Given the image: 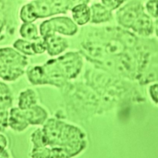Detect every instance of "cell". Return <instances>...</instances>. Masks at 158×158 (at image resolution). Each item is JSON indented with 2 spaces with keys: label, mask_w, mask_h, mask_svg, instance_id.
<instances>
[{
  "label": "cell",
  "mask_w": 158,
  "mask_h": 158,
  "mask_svg": "<svg viewBox=\"0 0 158 158\" xmlns=\"http://www.w3.org/2000/svg\"><path fill=\"white\" fill-rule=\"evenodd\" d=\"M9 120V112L8 109L0 108V132H3L6 129Z\"/></svg>",
  "instance_id": "cell-17"
},
{
  "label": "cell",
  "mask_w": 158,
  "mask_h": 158,
  "mask_svg": "<svg viewBox=\"0 0 158 158\" xmlns=\"http://www.w3.org/2000/svg\"><path fill=\"white\" fill-rule=\"evenodd\" d=\"M23 110L24 111L25 116L27 119V121L29 122V124H43L47 118L46 112L40 106L34 105L28 109Z\"/></svg>",
  "instance_id": "cell-7"
},
{
  "label": "cell",
  "mask_w": 158,
  "mask_h": 158,
  "mask_svg": "<svg viewBox=\"0 0 158 158\" xmlns=\"http://www.w3.org/2000/svg\"><path fill=\"white\" fill-rule=\"evenodd\" d=\"M73 20L79 25H84L90 20V8L86 4H80L72 9Z\"/></svg>",
  "instance_id": "cell-10"
},
{
  "label": "cell",
  "mask_w": 158,
  "mask_h": 158,
  "mask_svg": "<svg viewBox=\"0 0 158 158\" xmlns=\"http://www.w3.org/2000/svg\"><path fill=\"white\" fill-rule=\"evenodd\" d=\"M131 28L140 35H149L153 32V23L151 19L145 12H143Z\"/></svg>",
  "instance_id": "cell-8"
},
{
  "label": "cell",
  "mask_w": 158,
  "mask_h": 158,
  "mask_svg": "<svg viewBox=\"0 0 158 158\" xmlns=\"http://www.w3.org/2000/svg\"><path fill=\"white\" fill-rule=\"evenodd\" d=\"M75 23L68 17H56L43 22L40 26V33L43 37L58 32L64 35H71L77 32Z\"/></svg>",
  "instance_id": "cell-3"
},
{
  "label": "cell",
  "mask_w": 158,
  "mask_h": 158,
  "mask_svg": "<svg viewBox=\"0 0 158 158\" xmlns=\"http://www.w3.org/2000/svg\"><path fill=\"white\" fill-rule=\"evenodd\" d=\"M33 149L52 147L49 157H69L77 155L85 146L84 135L75 127L49 120L43 130L32 136Z\"/></svg>",
  "instance_id": "cell-1"
},
{
  "label": "cell",
  "mask_w": 158,
  "mask_h": 158,
  "mask_svg": "<svg viewBox=\"0 0 158 158\" xmlns=\"http://www.w3.org/2000/svg\"><path fill=\"white\" fill-rule=\"evenodd\" d=\"M155 31H156V34H157V35L158 36V20L157 21V23H156Z\"/></svg>",
  "instance_id": "cell-26"
},
{
  "label": "cell",
  "mask_w": 158,
  "mask_h": 158,
  "mask_svg": "<svg viewBox=\"0 0 158 158\" xmlns=\"http://www.w3.org/2000/svg\"><path fill=\"white\" fill-rule=\"evenodd\" d=\"M13 46L17 50L20 51V52H23L26 55H34V54H35L33 50V48H32V43L29 41L23 40H18L17 41L15 42Z\"/></svg>",
  "instance_id": "cell-16"
},
{
  "label": "cell",
  "mask_w": 158,
  "mask_h": 158,
  "mask_svg": "<svg viewBox=\"0 0 158 158\" xmlns=\"http://www.w3.org/2000/svg\"><path fill=\"white\" fill-rule=\"evenodd\" d=\"M32 48L35 52V53H43L46 49V43H45L44 38H38L35 40V42L32 43Z\"/></svg>",
  "instance_id": "cell-18"
},
{
  "label": "cell",
  "mask_w": 158,
  "mask_h": 158,
  "mask_svg": "<svg viewBox=\"0 0 158 158\" xmlns=\"http://www.w3.org/2000/svg\"><path fill=\"white\" fill-rule=\"evenodd\" d=\"M101 1L105 7L112 11L120 7L122 3L124 2V0H101Z\"/></svg>",
  "instance_id": "cell-20"
},
{
  "label": "cell",
  "mask_w": 158,
  "mask_h": 158,
  "mask_svg": "<svg viewBox=\"0 0 158 158\" xmlns=\"http://www.w3.org/2000/svg\"><path fill=\"white\" fill-rule=\"evenodd\" d=\"M12 93L6 83L0 82V108L9 109L12 106Z\"/></svg>",
  "instance_id": "cell-12"
},
{
  "label": "cell",
  "mask_w": 158,
  "mask_h": 158,
  "mask_svg": "<svg viewBox=\"0 0 158 158\" xmlns=\"http://www.w3.org/2000/svg\"><path fill=\"white\" fill-rule=\"evenodd\" d=\"M4 25H5V19L4 17H3L2 13L0 12V32H1V31L2 30Z\"/></svg>",
  "instance_id": "cell-25"
},
{
  "label": "cell",
  "mask_w": 158,
  "mask_h": 158,
  "mask_svg": "<svg viewBox=\"0 0 158 158\" xmlns=\"http://www.w3.org/2000/svg\"><path fill=\"white\" fill-rule=\"evenodd\" d=\"M20 34L23 38L30 40H35L39 37L36 27L32 23H25L20 29Z\"/></svg>",
  "instance_id": "cell-15"
},
{
  "label": "cell",
  "mask_w": 158,
  "mask_h": 158,
  "mask_svg": "<svg viewBox=\"0 0 158 158\" xmlns=\"http://www.w3.org/2000/svg\"><path fill=\"white\" fill-rule=\"evenodd\" d=\"M143 12V8L138 2H131L117 12V19L120 25L131 28L136 20Z\"/></svg>",
  "instance_id": "cell-4"
},
{
  "label": "cell",
  "mask_w": 158,
  "mask_h": 158,
  "mask_svg": "<svg viewBox=\"0 0 158 158\" xmlns=\"http://www.w3.org/2000/svg\"><path fill=\"white\" fill-rule=\"evenodd\" d=\"M9 127L15 131H23L29 125L24 111L20 108H12L9 114Z\"/></svg>",
  "instance_id": "cell-6"
},
{
  "label": "cell",
  "mask_w": 158,
  "mask_h": 158,
  "mask_svg": "<svg viewBox=\"0 0 158 158\" xmlns=\"http://www.w3.org/2000/svg\"><path fill=\"white\" fill-rule=\"evenodd\" d=\"M6 145H7V140H6V137L2 135V134H0V146L6 148Z\"/></svg>",
  "instance_id": "cell-23"
},
{
  "label": "cell",
  "mask_w": 158,
  "mask_h": 158,
  "mask_svg": "<svg viewBox=\"0 0 158 158\" xmlns=\"http://www.w3.org/2000/svg\"><path fill=\"white\" fill-rule=\"evenodd\" d=\"M0 157H9V154L6 152L5 148L0 146Z\"/></svg>",
  "instance_id": "cell-24"
},
{
  "label": "cell",
  "mask_w": 158,
  "mask_h": 158,
  "mask_svg": "<svg viewBox=\"0 0 158 158\" xmlns=\"http://www.w3.org/2000/svg\"><path fill=\"white\" fill-rule=\"evenodd\" d=\"M89 1V0H68L69 9H72L73 8L80 4H87Z\"/></svg>",
  "instance_id": "cell-22"
},
{
  "label": "cell",
  "mask_w": 158,
  "mask_h": 158,
  "mask_svg": "<svg viewBox=\"0 0 158 158\" xmlns=\"http://www.w3.org/2000/svg\"><path fill=\"white\" fill-rule=\"evenodd\" d=\"M27 60L11 48L0 49V78L7 81L16 80L24 73Z\"/></svg>",
  "instance_id": "cell-2"
},
{
  "label": "cell",
  "mask_w": 158,
  "mask_h": 158,
  "mask_svg": "<svg viewBox=\"0 0 158 158\" xmlns=\"http://www.w3.org/2000/svg\"><path fill=\"white\" fill-rule=\"evenodd\" d=\"M36 103V97L33 90L26 89L22 92L19 100V106L21 110H26Z\"/></svg>",
  "instance_id": "cell-11"
},
{
  "label": "cell",
  "mask_w": 158,
  "mask_h": 158,
  "mask_svg": "<svg viewBox=\"0 0 158 158\" xmlns=\"http://www.w3.org/2000/svg\"><path fill=\"white\" fill-rule=\"evenodd\" d=\"M43 38L46 43V49L50 56H56L61 53L68 46L66 40L55 35V33L46 35Z\"/></svg>",
  "instance_id": "cell-5"
},
{
  "label": "cell",
  "mask_w": 158,
  "mask_h": 158,
  "mask_svg": "<svg viewBox=\"0 0 158 158\" xmlns=\"http://www.w3.org/2000/svg\"><path fill=\"white\" fill-rule=\"evenodd\" d=\"M51 15L55 14L65 13L69 9L68 0H49Z\"/></svg>",
  "instance_id": "cell-13"
},
{
  "label": "cell",
  "mask_w": 158,
  "mask_h": 158,
  "mask_svg": "<svg viewBox=\"0 0 158 158\" xmlns=\"http://www.w3.org/2000/svg\"><path fill=\"white\" fill-rule=\"evenodd\" d=\"M150 94L154 103L158 104V84H154L151 86Z\"/></svg>",
  "instance_id": "cell-21"
},
{
  "label": "cell",
  "mask_w": 158,
  "mask_h": 158,
  "mask_svg": "<svg viewBox=\"0 0 158 158\" xmlns=\"http://www.w3.org/2000/svg\"><path fill=\"white\" fill-rule=\"evenodd\" d=\"M20 18L24 23H32L38 19L32 3L25 5L22 8L20 11Z\"/></svg>",
  "instance_id": "cell-14"
},
{
  "label": "cell",
  "mask_w": 158,
  "mask_h": 158,
  "mask_svg": "<svg viewBox=\"0 0 158 158\" xmlns=\"http://www.w3.org/2000/svg\"><path fill=\"white\" fill-rule=\"evenodd\" d=\"M147 10L153 17H158V0H149L146 4Z\"/></svg>",
  "instance_id": "cell-19"
},
{
  "label": "cell",
  "mask_w": 158,
  "mask_h": 158,
  "mask_svg": "<svg viewBox=\"0 0 158 158\" xmlns=\"http://www.w3.org/2000/svg\"><path fill=\"white\" fill-rule=\"evenodd\" d=\"M90 13V19L94 23L106 22L112 18L111 11L100 3H96L91 6Z\"/></svg>",
  "instance_id": "cell-9"
}]
</instances>
